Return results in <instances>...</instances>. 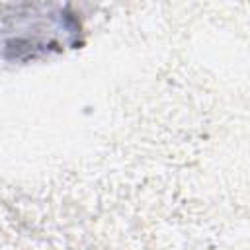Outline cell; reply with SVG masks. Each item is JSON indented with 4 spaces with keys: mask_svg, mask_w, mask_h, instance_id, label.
Instances as JSON below:
<instances>
[{
    "mask_svg": "<svg viewBox=\"0 0 250 250\" xmlns=\"http://www.w3.org/2000/svg\"><path fill=\"white\" fill-rule=\"evenodd\" d=\"M4 61L27 62L82 43V23L64 4H6Z\"/></svg>",
    "mask_w": 250,
    "mask_h": 250,
    "instance_id": "obj_1",
    "label": "cell"
}]
</instances>
